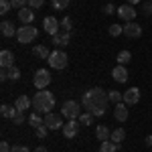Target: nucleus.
<instances>
[{"label": "nucleus", "instance_id": "c85d7f7f", "mask_svg": "<svg viewBox=\"0 0 152 152\" xmlns=\"http://www.w3.org/2000/svg\"><path fill=\"white\" fill-rule=\"evenodd\" d=\"M51 4H53V8L63 10V8H67V6H69V0H51Z\"/></svg>", "mask_w": 152, "mask_h": 152}, {"label": "nucleus", "instance_id": "1a4fd4ad", "mask_svg": "<svg viewBox=\"0 0 152 152\" xmlns=\"http://www.w3.org/2000/svg\"><path fill=\"white\" fill-rule=\"evenodd\" d=\"M63 124H65V122L61 120L59 114H53V112H51V114L45 116V126H47L49 130H59V128H63Z\"/></svg>", "mask_w": 152, "mask_h": 152}, {"label": "nucleus", "instance_id": "473e14b6", "mask_svg": "<svg viewBox=\"0 0 152 152\" xmlns=\"http://www.w3.org/2000/svg\"><path fill=\"white\" fill-rule=\"evenodd\" d=\"M122 33H124V26H120V24H112L110 26V35L112 37H120Z\"/></svg>", "mask_w": 152, "mask_h": 152}, {"label": "nucleus", "instance_id": "49530a36", "mask_svg": "<svg viewBox=\"0 0 152 152\" xmlns=\"http://www.w3.org/2000/svg\"><path fill=\"white\" fill-rule=\"evenodd\" d=\"M110 2H112V0H110Z\"/></svg>", "mask_w": 152, "mask_h": 152}, {"label": "nucleus", "instance_id": "20e7f679", "mask_svg": "<svg viewBox=\"0 0 152 152\" xmlns=\"http://www.w3.org/2000/svg\"><path fill=\"white\" fill-rule=\"evenodd\" d=\"M39 35V31H37L33 24H24L23 28H18V33H16V39H18V43L20 45H28V43H33Z\"/></svg>", "mask_w": 152, "mask_h": 152}, {"label": "nucleus", "instance_id": "5701e85b", "mask_svg": "<svg viewBox=\"0 0 152 152\" xmlns=\"http://www.w3.org/2000/svg\"><path fill=\"white\" fill-rule=\"evenodd\" d=\"M118 65H128L130 61H132V53H130V51H126V49H124V51H120V53H118Z\"/></svg>", "mask_w": 152, "mask_h": 152}, {"label": "nucleus", "instance_id": "4468645a", "mask_svg": "<svg viewBox=\"0 0 152 152\" xmlns=\"http://www.w3.org/2000/svg\"><path fill=\"white\" fill-rule=\"evenodd\" d=\"M0 65H2V69H10V67H14V55H12V51L4 49V51L0 53Z\"/></svg>", "mask_w": 152, "mask_h": 152}, {"label": "nucleus", "instance_id": "4be33fe9", "mask_svg": "<svg viewBox=\"0 0 152 152\" xmlns=\"http://www.w3.org/2000/svg\"><path fill=\"white\" fill-rule=\"evenodd\" d=\"M124 138H126V130L124 128H116L114 132H112V136H110V140L114 142V144H122Z\"/></svg>", "mask_w": 152, "mask_h": 152}, {"label": "nucleus", "instance_id": "7c9ffc66", "mask_svg": "<svg viewBox=\"0 0 152 152\" xmlns=\"http://www.w3.org/2000/svg\"><path fill=\"white\" fill-rule=\"evenodd\" d=\"M61 31H67V33H71V31H73V23H71L69 16L61 20Z\"/></svg>", "mask_w": 152, "mask_h": 152}, {"label": "nucleus", "instance_id": "a19ab883", "mask_svg": "<svg viewBox=\"0 0 152 152\" xmlns=\"http://www.w3.org/2000/svg\"><path fill=\"white\" fill-rule=\"evenodd\" d=\"M12 152H28L26 146H12Z\"/></svg>", "mask_w": 152, "mask_h": 152}, {"label": "nucleus", "instance_id": "7ed1b4c3", "mask_svg": "<svg viewBox=\"0 0 152 152\" xmlns=\"http://www.w3.org/2000/svg\"><path fill=\"white\" fill-rule=\"evenodd\" d=\"M81 104H77V102H73V99H69V102H65L63 104V107H61V116L67 118V120H77V118L81 116Z\"/></svg>", "mask_w": 152, "mask_h": 152}, {"label": "nucleus", "instance_id": "cd10ccee", "mask_svg": "<svg viewBox=\"0 0 152 152\" xmlns=\"http://www.w3.org/2000/svg\"><path fill=\"white\" fill-rule=\"evenodd\" d=\"M91 120H94V114L85 112V114L79 116V124H81V126H89V124H91Z\"/></svg>", "mask_w": 152, "mask_h": 152}, {"label": "nucleus", "instance_id": "58836bf2", "mask_svg": "<svg viewBox=\"0 0 152 152\" xmlns=\"http://www.w3.org/2000/svg\"><path fill=\"white\" fill-rule=\"evenodd\" d=\"M104 12H105V14H114V12H116V6L110 2V4H105V6H104Z\"/></svg>", "mask_w": 152, "mask_h": 152}, {"label": "nucleus", "instance_id": "f257e3e1", "mask_svg": "<svg viewBox=\"0 0 152 152\" xmlns=\"http://www.w3.org/2000/svg\"><path fill=\"white\" fill-rule=\"evenodd\" d=\"M107 104H110V95L105 94L102 87L87 89L81 97L83 110H87V112L94 114V116H104L105 110H107Z\"/></svg>", "mask_w": 152, "mask_h": 152}, {"label": "nucleus", "instance_id": "dca6fc26", "mask_svg": "<svg viewBox=\"0 0 152 152\" xmlns=\"http://www.w3.org/2000/svg\"><path fill=\"white\" fill-rule=\"evenodd\" d=\"M69 39H71V33H67V31H61V33H57V35H53V45L65 47V45H69Z\"/></svg>", "mask_w": 152, "mask_h": 152}, {"label": "nucleus", "instance_id": "a211bd4d", "mask_svg": "<svg viewBox=\"0 0 152 152\" xmlns=\"http://www.w3.org/2000/svg\"><path fill=\"white\" fill-rule=\"evenodd\" d=\"M31 105H33V99H28V95H18V97H16V102H14V107H16V110H20V112L28 110Z\"/></svg>", "mask_w": 152, "mask_h": 152}, {"label": "nucleus", "instance_id": "ea45409f", "mask_svg": "<svg viewBox=\"0 0 152 152\" xmlns=\"http://www.w3.org/2000/svg\"><path fill=\"white\" fill-rule=\"evenodd\" d=\"M0 152H12L10 146H8V142H0Z\"/></svg>", "mask_w": 152, "mask_h": 152}, {"label": "nucleus", "instance_id": "9d476101", "mask_svg": "<svg viewBox=\"0 0 152 152\" xmlns=\"http://www.w3.org/2000/svg\"><path fill=\"white\" fill-rule=\"evenodd\" d=\"M138 102H140V89H138V87L126 89V94H124V104L126 105H136Z\"/></svg>", "mask_w": 152, "mask_h": 152}, {"label": "nucleus", "instance_id": "9b49d317", "mask_svg": "<svg viewBox=\"0 0 152 152\" xmlns=\"http://www.w3.org/2000/svg\"><path fill=\"white\" fill-rule=\"evenodd\" d=\"M124 35L130 37V39H138V37L142 35V26L136 24L134 20H132V23H126V26H124Z\"/></svg>", "mask_w": 152, "mask_h": 152}, {"label": "nucleus", "instance_id": "bb28decb", "mask_svg": "<svg viewBox=\"0 0 152 152\" xmlns=\"http://www.w3.org/2000/svg\"><path fill=\"white\" fill-rule=\"evenodd\" d=\"M8 79H12V81H18V79H20V69H18L16 65L8 69Z\"/></svg>", "mask_w": 152, "mask_h": 152}, {"label": "nucleus", "instance_id": "c756f323", "mask_svg": "<svg viewBox=\"0 0 152 152\" xmlns=\"http://www.w3.org/2000/svg\"><path fill=\"white\" fill-rule=\"evenodd\" d=\"M110 102H114V104H120V102H124V94H120V91H110Z\"/></svg>", "mask_w": 152, "mask_h": 152}, {"label": "nucleus", "instance_id": "2f4dec72", "mask_svg": "<svg viewBox=\"0 0 152 152\" xmlns=\"http://www.w3.org/2000/svg\"><path fill=\"white\" fill-rule=\"evenodd\" d=\"M10 8H12V2H10V0H0V14H6Z\"/></svg>", "mask_w": 152, "mask_h": 152}, {"label": "nucleus", "instance_id": "f704fd0d", "mask_svg": "<svg viewBox=\"0 0 152 152\" xmlns=\"http://www.w3.org/2000/svg\"><path fill=\"white\" fill-rule=\"evenodd\" d=\"M12 122H14V124H18V126H20V124H24V112H20V110H18V112L14 114V118H12Z\"/></svg>", "mask_w": 152, "mask_h": 152}, {"label": "nucleus", "instance_id": "393cba45", "mask_svg": "<svg viewBox=\"0 0 152 152\" xmlns=\"http://www.w3.org/2000/svg\"><path fill=\"white\" fill-rule=\"evenodd\" d=\"M43 124H45V122L41 120V114H39V112H35V114L28 116V126H33L35 130L39 128V126H43Z\"/></svg>", "mask_w": 152, "mask_h": 152}, {"label": "nucleus", "instance_id": "6e6552de", "mask_svg": "<svg viewBox=\"0 0 152 152\" xmlns=\"http://www.w3.org/2000/svg\"><path fill=\"white\" fill-rule=\"evenodd\" d=\"M43 28H45V33H49V35H57L59 28H61V24H59V20L55 18V16H45L43 18Z\"/></svg>", "mask_w": 152, "mask_h": 152}, {"label": "nucleus", "instance_id": "a18cd8bd", "mask_svg": "<svg viewBox=\"0 0 152 152\" xmlns=\"http://www.w3.org/2000/svg\"><path fill=\"white\" fill-rule=\"evenodd\" d=\"M148 2H152V0H148Z\"/></svg>", "mask_w": 152, "mask_h": 152}, {"label": "nucleus", "instance_id": "4c0bfd02", "mask_svg": "<svg viewBox=\"0 0 152 152\" xmlns=\"http://www.w3.org/2000/svg\"><path fill=\"white\" fill-rule=\"evenodd\" d=\"M10 2H12V8H18V10L24 8V4H26V0H10Z\"/></svg>", "mask_w": 152, "mask_h": 152}, {"label": "nucleus", "instance_id": "72a5a7b5", "mask_svg": "<svg viewBox=\"0 0 152 152\" xmlns=\"http://www.w3.org/2000/svg\"><path fill=\"white\" fill-rule=\"evenodd\" d=\"M47 134H49V128L45 126V124L37 128V138H47Z\"/></svg>", "mask_w": 152, "mask_h": 152}, {"label": "nucleus", "instance_id": "79ce46f5", "mask_svg": "<svg viewBox=\"0 0 152 152\" xmlns=\"http://www.w3.org/2000/svg\"><path fill=\"white\" fill-rule=\"evenodd\" d=\"M144 142H146V146H152V136H148V138H146Z\"/></svg>", "mask_w": 152, "mask_h": 152}, {"label": "nucleus", "instance_id": "f8f14e48", "mask_svg": "<svg viewBox=\"0 0 152 152\" xmlns=\"http://www.w3.org/2000/svg\"><path fill=\"white\" fill-rule=\"evenodd\" d=\"M63 136L65 138H75L77 136V130H79V126H77V122L75 120H69V122H65L63 124Z\"/></svg>", "mask_w": 152, "mask_h": 152}, {"label": "nucleus", "instance_id": "f3484780", "mask_svg": "<svg viewBox=\"0 0 152 152\" xmlns=\"http://www.w3.org/2000/svg\"><path fill=\"white\" fill-rule=\"evenodd\" d=\"M18 18H20V23H23V24H33V20H35V12L24 6V8L18 10Z\"/></svg>", "mask_w": 152, "mask_h": 152}, {"label": "nucleus", "instance_id": "ddd939ff", "mask_svg": "<svg viewBox=\"0 0 152 152\" xmlns=\"http://www.w3.org/2000/svg\"><path fill=\"white\" fill-rule=\"evenodd\" d=\"M112 77H114L118 83H126V79H128V69H126V65H116V67L112 69Z\"/></svg>", "mask_w": 152, "mask_h": 152}, {"label": "nucleus", "instance_id": "0eeeda50", "mask_svg": "<svg viewBox=\"0 0 152 152\" xmlns=\"http://www.w3.org/2000/svg\"><path fill=\"white\" fill-rule=\"evenodd\" d=\"M136 8L132 6V4H122L120 8H118V16L122 18V20H126V23H132L134 18H136Z\"/></svg>", "mask_w": 152, "mask_h": 152}, {"label": "nucleus", "instance_id": "c9c22d12", "mask_svg": "<svg viewBox=\"0 0 152 152\" xmlns=\"http://www.w3.org/2000/svg\"><path fill=\"white\" fill-rule=\"evenodd\" d=\"M142 12H144L146 16H152V2H148V0H146V2L142 4Z\"/></svg>", "mask_w": 152, "mask_h": 152}, {"label": "nucleus", "instance_id": "e433bc0d", "mask_svg": "<svg viewBox=\"0 0 152 152\" xmlns=\"http://www.w3.org/2000/svg\"><path fill=\"white\" fill-rule=\"evenodd\" d=\"M43 2H45V0H26L28 8H41V6H43Z\"/></svg>", "mask_w": 152, "mask_h": 152}, {"label": "nucleus", "instance_id": "423d86ee", "mask_svg": "<svg viewBox=\"0 0 152 152\" xmlns=\"http://www.w3.org/2000/svg\"><path fill=\"white\" fill-rule=\"evenodd\" d=\"M37 89H47V85L51 83V73L47 69H39L35 73V79H33Z\"/></svg>", "mask_w": 152, "mask_h": 152}, {"label": "nucleus", "instance_id": "412c9836", "mask_svg": "<svg viewBox=\"0 0 152 152\" xmlns=\"http://www.w3.org/2000/svg\"><path fill=\"white\" fill-rule=\"evenodd\" d=\"M95 136H97V140L105 142V140H110V136H112V134H110V128L102 124V126H97V128H95Z\"/></svg>", "mask_w": 152, "mask_h": 152}, {"label": "nucleus", "instance_id": "c03bdc74", "mask_svg": "<svg viewBox=\"0 0 152 152\" xmlns=\"http://www.w3.org/2000/svg\"><path fill=\"white\" fill-rule=\"evenodd\" d=\"M128 4H136V2H140V0H126Z\"/></svg>", "mask_w": 152, "mask_h": 152}, {"label": "nucleus", "instance_id": "aec40b11", "mask_svg": "<svg viewBox=\"0 0 152 152\" xmlns=\"http://www.w3.org/2000/svg\"><path fill=\"white\" fill-rule=\"evenodd\" d=\"M33 55H35V57H41V59H49L51 57V51H49L47 45H35Z\"/></svg>", "mask_w": 152, "mask_h": 152}, {"label": "nucleus", "instance_id": "a878e982", "mask_svg": "<svg viewBox=\"0 0 152 152\" xmlns=\"http://www.w3.org/2000/svg\"><path fill=\"white\" fill-rule=\"evenodd\" d=\"M120 148V144H114L112 140H105L102 142V146H99V152H116Z\"/></svg>", "mask_w": 152, "mask_h": 152}, {"label": "nucleus", "instance_id": "39448f33", "mask_svg": "<svg viewBox=\"0 0 152 152\" xmlns=\"http://www.w3.org/2000/svg\"><path fill=\"white\" fill-rule=\"evenodd\" d=\"M47 61H49V65H51L53 69H59V71L65 69V67L69 65V57H67V53H63L61 49H59V51H53L51 57H49Z\"/></svg>", "mask_w": 152, "mask_h": 152}, {"label": "nucleus", "instance_id": "37998d69", "mask_svg": "<svg viewBox=\"0 0 152 152\" xmlns=\"http://www.w3.org/2000/svg\"><path fill=\"white\" fill-rule=\"evenodd\" d=\"M35 152H49V150H47V148H43V146H39V148H37Z\"/></svg>", "mask_w": 152, "mask_h": 152}, {"label": "nucleus", "instance_id": "6ab92c4d", "mask_svg": "<svg viewBox=\"0 0 152 152\" xmlns=\"http://www.w3.org/2000/svg\"><path fill=\"white\" fill-rule=\"evenodd\" d=\"M0 31H2V35H4V37H14L16 33H18V28H16L12 23H8V20H4V23L0 24Z\"/></svg>", "mask_w": 152, "mask_h": 152}, {"label": "nucleus", "instance_id": "f03ea898", "mask_svg": "<svg viewBox=\"0 0 152 152\" xmlns=\"http://www.w3.org/2000/svg\"><path fill=\"white\" fill-rule=\"evenodd\" d=\"M33 107L39 114H51V110L55 107V95L47 89H39V94H35L33 97Z\"/></svg>", "mask_w": 152, "mask_h": 152}, {"label": "nucleus", "instance_id": "2eb2a0df", "mask_svg": "<svg viewBox=\"0 0 152 152\" xmlns=\"http://www.w3.org/2000/svg\"><path fill=\"white\" fill-rule=\"evenodd\" d=\"M114 118H116L118 122H126L128 120V110H126V104L124 102L116 104V107H114Z\"/></svg>", "mask_w": 152, "mask_h": 152}, {"label": "nucleus", "instance_id": "b1692460", "mask_svg": "<svg viewBox=\"0 0 152 152\" xmlns=\"http://www.w3.org/2000/svg\"><path fill=\"white\" fill-rule=\"evenodd\" d=\"M16 112H18V110H16V107H10L8 104H2V105H0V114H2L4 118H10V120H12Z\"/></svg>", "mask_w": 152, "mask_h": 152}]
</instances>
